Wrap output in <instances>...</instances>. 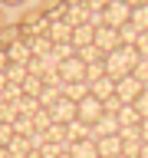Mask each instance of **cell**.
<instances>
[{
  "mask_svg": "<svg viewBox=\"0 0 148 158\" xmlns=\"http://www.w3.org/2000/svg\"><path fill=\"white\" fill-rule=\"evenodd\" d=\"M138 49L135 46H118V49H112L102 63H105V76H112V79H122V76H132L135 73V66H138Z\"/></svg>",
  "mask_w": 148,
  "mask_h": 158,
  "instance_id": "1",
  "label": "cell"
},
{
  "mask_svg": "<svg viewBox=\"0 0 148 158\" xmlns=\"http://www.w3.org/2000/svg\"><path fill=\"white\" fill-rule=\"evenodd\" d=\"M145 92V82L138 76H122L115 79V99L118 102H125V106H135V99Z\"/></svg>",
  "mask_w": 148,
  "mask_h": 158,
  "instance_id": "2",
  "label": "cell"
},
{
  "mask_svg": "<svg viewBox=\"0 0 148 158\" xmlns=\"http://www.w3.org/2000/svg\"><path fill=\"white\" fill-rule=\"evenodd\" d=\"M102 112H105V106H102V99H96L92 92H89L82 102H76V118L86 122V125H96L99 118H102Z\"/></svg>",
  "mask_w": 148,
  "mask_h": 158,
  "instance_id": "3",
  "label": "cell"
},
{
  "mask_svg": "<svg viewBox=\"0 0 148 158\" xmlns=\"http://www.w3.org/2000/svg\"><path fill=\"white\" fill-rule=\"evenodd\" d=\"M86 73H89V66L79 56H69L59 63V79L63 82H86Z\"/></svg>",
  "mask_w": 148,
  "mask_h": 158,
  "instance_id": "4",
  "label": "cell"
},
{
  "mask_svg": "<svg viewBox=\"0 0 148 158\" xmlns=\"http://www.w3.org/2000/svg\"><path fill=\"white\" fill-rule=\"evenodd\" d=\"M102 17H105V27H125L128 20H132V7H128L125 0H112L105 10H102Z\"/></svg>",
  "mask_w": 148,
  "mask_h": 158,
  "instance_id": "5",
  "label": "cell"
},
{
  "mask_svg": "<svg viewBox=\"0 0 148 158\" xmlns=\"http://www.w3.org/2000/svg\"><path fill=\"white\" fill-rule=\"evenodd\" d=\"M46 112H49V118H53L56 125H69V122L76 118V102L63 96V99H56V102H53Z\"/></svg>",
  "mask_w": 148,
  "mask_h": 158,
  "instance_id": "6",
  "label": "cell"
},
{
  "mask_svg": "<svg viewBox=\"0 0 148 158\" xmlns=\"http://www.w3.org/2000/svg\"><path fill=\"white\" fill-rule=\"evenodd\" d=\"M92 43L102 49V56H109L112 49L122 46V43H118V30H115V27H99V30H96V36H92Z\"/></svg>",
  "mask_w": 148,
  "mask_h": 158,
  "instance_id": "7",
  "label": "cell"
},
{
  "mask_svg": "<svg viewBox=\"0 0 148 158\" xmlns=\"http://www.w3.org/2000/svg\"><path fill=\"white\" fill-rule=\"evenodd\" d=\"M30 59H33V49H30L27 40H13L7 46V63H17V66H27Z\"/></svg>",
  "mask_w": 148,
  "mask_h": 158,
  "instance_id": "8",
  "label": "cell"
},
{
  "mask_svg": "<svg viewBox=\"0 0 148 158\" xmlns=\"http://www.w3.org/2000/svg\"><path fill=\"white\" fill-rule=\"evenodd\" d=\"M89 92H92L96 99H102V102H105V99L115 96V79H112V76H99V79H92V82H89Z\"/></svg>",
  "mask_w": 148,
  "mask_h": 158,
  "instance_id": "9",
  "label": "cell"
},
{
  "mask_svg": "<svg viewBox=\"0 0 148 158\" xmlns=\"http://www.w3.org/2000/svg\"><path fill=\"white\" fill-rule=\"evenodd\" d=\"M69 158H99V148L92 138H79V142H72V145L66 148Z\"/></svg>",
  "mask_w": 148,
  "mask_h": 158,
  "instance_id": "10",
  "label": "cell"
},
{
  "mask_svg": "<svg viewBox=\"0 0 148 158\" xmlns=\"http://www.w3.org/2000/svg\"><path fill=\"white\" fill-rule=\"evenodd\" d=\"M96 148H99V158H118L122 155V138L118 135H105V138L96 142Z\"/></svg>",
  "mask_w": 148,
  "mask_h": 158,
  "instance_id": "11",
  "label": "cell"
},
{
  "mask_svg": "<svg viewBox=\"0 0 148 158\" xmlns=\"http://www.w3.org/2000/svg\"><path fill=\"white\" fill-rule=\"evenodd\" d=\"M92 36H96V27L79 23V27H72V36H69V43H72L76 49H82V46H89V43H92Z\"/></svg>",
  "mask_w": 148,
  "mask_h": 158,
  "instance_id": "12",
  "label": "cell"
},
{
  "mask_svg": "<svg viewBox=\"0 0 148 158\" xmlns=\"http://www.w3.org/2000/svg\"><path fill=\"white\" fill-rule=\"evenodd\" d=\"M142 125V115H138L135 106H122L118 109V128H138Z\"/></svg>",
  "mask_w": 148,
  "mask_h": 158,
  "instance_id": "13",
  "label": "cell"
},
{
  "mask_svg": "<svg viewBox=\"0 0 148 158\" xmlns=\"http://www.w3.org/2000/svg\"><path fill=\"white\" fill-rule=\"evenodd\" d=\"M7 152H10V158H27L33 148H30V142H27V135H13L7 142Z\"/></svg>",
  "mask_w": 148,
  "mask_h": 158,
  "instance_id": "14",
  "label": "cell"
},
{
  "mask_svg": "<svg viewBox=\"0 0 148 158\" xmlns=\"http://www.w3.org/2000/svg\"><path fill=\"white\" fill-rule=\"evenodd\" d=\"M89 132H92V125H86V122L72 118V122L66 125V142L72 145V142H79V138H89Z\"/></svg>",
  "mask_w": 148,
  "mask_h": 158,
  "instance_id": "15",
  "label": "cell"
},
{
  "mask_svg": "<svg viewBox=\"0 0 148 158\" xmlns=\"http://www.w3.org/2000/svg\"><path fill=\"white\" fill-rule=\"evenodd\" d=\"M63 96L72 102H82L89 96V82H63Z\"/></svg>",
  "mask_w": 148,
  "mask_h": 158,
  "instance_id": "16",
  "label": "cell"
},
{
  "mask_svg": "<svg viewBox=\"0 0 148 158\" xmlns=\"http://www.w3.org/2000/svg\"><path fill=\"white\" fill-rule=\"evenodd\" d=\"M76 56L82 59V63H86V66H92V63H102V49L96 46V43H89V46H82V49H76Z\"/></svg>",
  "mask_w": 148,
  "mask_h": 158,
  "instance_id": "17",
  "label": "cell"
},
{
  "mask_svg": "<svg viewBox=\"0 0 148 158\" xmlns=\"http://www.w3.org/2000/svg\"><path fill=\"white\" fill-rule=\"evenodd\" d=\"M43 86H46V82H43V76H33V73H30L27 79H23V96H33V99H39V92H43Z\"/></svg>",
  "mask_w": 148,
  "mask_h": 158,
  "instance_id": "18",
  "label": "cell"
},
{
  "mask_svg": "<svg viewBox=\"0 0 148 158\" xmlns=\"http://www.w3.org/2000/svg\"><path fill=\"white\" fill-rule=\"evenodd\" d=\"M128 23H132L138 33H145V30H148V3H142V7H132V20H128Z\"/></svg>",
  "mask_w": 148,
  "mask_h": 158,
  "instance_id": "19",
  "label": "cell"
},
{
  "mask_svg": "<svg viewBox=\"0 0 148 158\" xmlns=\"http://www.w3.org/2000/svg\"><path fill=\"white\" fill-rule=\"evenodd\" d=\"M3 76H7V82H13V86H23V79L30 76L27 66H17V63H10L7 69H3Z\"/></svg>",
  "mask_w": 148,
  "mask_h": 158,
  "instance_id": "20",
  "label": "cell"
},
{
  "mask_svg": "<svg viewBox=\"0 0 148 158\" xmlns=\"http://www.w3.org/2000/svg\"><path fill=\"white\" fill-rule=\"evenodd\" d=\"M56 99H63V82H59V86H43V92H39V106L49 109Z\"/></svg>",
  "mask_w": 148,
  "mask_h": 158,
  "instance_id": "21",
  "label": "cell"
},
{
  "mask_svg": "<svg viewBox=\"0 0 148 158\" xmlns=\"http://www.w3.org/2000/svg\"><path fill=\"white\" fill-rule=\"evenodd\" d=\"M135 40H138V30L132 27V23L118 27V43H122V46H135Z\"/></svg>",
  "mask_w": 148,
  "mask_h": 158,
  "instance_id": "22",
  "label": "cell"
},
{
  "mask_svg": "<svg viewBox=\"0 0 148 158\" xmlns=\"http://www.w3.org/2000/svg\"><path fill=\"white\" fill-rule=\"evenodd\" d=\"M49 53H53V56H56L59 63H63V59L76 56V46H72V43H53V49H49Z\"/></svg>",
  "mask_w": 148,
  "mask_h": 158,
  "instance_id": "23",
  "label": "cell"
},
{
  "mask_svg": "<svg viewBox=\"0 0 148 158\" xmlns=\"http://www.w3.org/2000/svg\"><path fill=\"white\" fill-rule=\"evenodd\" d=\"M135 49H138V56H148V30H145V33H138Z\"/></svg>",
  "mask_w": 148,
  "mask_h": 158,
  "instance_id": "24",
  "label": "cell"
},
{
  "mask_svg": "<svg viewBox=\"0 0 148 158\" xmlns=\"http://www.w3.org/2000/svg\"><path fill=\"white\" fill-rule=\"evenodd\" d=\"M135 109H138V115L148 118V92H142V96L135 99Z\"/></svg>",
  "mask_w": 148,
  "mask_h": 158,
  "instance_id": "25",
  "label": "cell"
},
{
  "mask_svg": "<svg viewBox=\"0 0 148 158\" xmlns=\"http://www.w3.org/2000/svg\"><path fill=\"white\" fill-rule=\"evenodd\" d=\"M10 138H13V125L10 122H0V145H7Z\"/></svg>",
  "mask_w": 148,
  "mask_h": 158,
  "instance_id": "26",
  "label": "cell"
},
{
  "mask_svg": "<svg viewBox=\"0 0 148 158\" xmlns=\"http://www.w3.org/2000/svg\"><path fill=\"white\" fill-rule=\"evenodd\" d=\"M109 3H112V0H86V7H89V10H105Z\"/></svg>",
  "mask_w": 148,
  "mask_h": 158,
  "instance_id": "27",
  "label": "cell"
},
{
  "mask_svg": "<svg viewBox=\"0 0 148 158\" xmlns=\"http://www.w3.org/2000/svg\"><path fill=\"white\" fill-rule=\"evenodd\" d=\"M138 135H142V145H148V118H142V125H138Z\"/></svg>",
  "mask_w": 148,
  "mask_h": 158,
  "instance_id": "28",
  "label": "cell"
},
{
  "mask_svg": "<svg viewBox=\"0 0 148 158\" xmlns=\"http://www.w3.org/2000/svg\"><path fill=\"white\" fill-rule=\"evenodd\" d=\"M7 66H10V63H7V49H0V73H3Z\"/></svg>",
  "mask_w": 148,
  "mask_h": 158,
  "instance_id": "29",
  "label": "cell"
},
{
  "mask_svg": "<svg viewBox=\"0 0 148 158\" xmlns=\"http://www.w3.org/2000/svg\"><path fill=\"white\" fill-rule=\"evenodd\" d=\"M128 7H142V3H148V0H125Z\"/></svg>",
  "mask_w": 148,
  "mask_h": 158,
  "instance_id": "30",
  "label": "cell"
},
{
  "mask_svg": "<svg viewBox=\"0 0 148 158\" xmlns=\"http://www.w3.org/2000/svg\"><path fill=\"white\" fill-rule=\"evenodd\" d=\"M138 158H148V145H142V152H138Z\"/></svg>",
  "mask_w": 148,
  "mask_h": 158,
  "instance_id": "31",
  "label": "cell"
},
{
  "mask_svg": "<svg viewBox=\"0 0 148 158\" xmlns=\"http://www.w3.org/2000/svg\"><path fill=\"white\" fill-rule=\"evenodd\" d=\"M27 158H39V152H30V155H27Z\"/></svg>",
  "mask_w": 148,
  "mask_h": 158,
  "instance_id": "32",
  "label": "cell"
},
{
  "mask_svg": "<svg viewBox=\"0 0 148 158\" xmlns=\"http://www.w3.org/2000/svg\"><path fill=\"white\" fill-rule=\"evenodd\" d=\"M59 158H69V155H66V152H63V155H59Z\"/></svg>",
  "mask_w": 148,
  "mask_h": 158,
  "instance_id": "33",
  "label": "cell"
},
{
  "mask_svg": "<svg viewBox=\"0 0 148 158\" xmlns=\"http://www.w3.org/2000/svg\"><path fill=\"white\" fill-rule=\"evenodd\" d=\"M118 158H125V155H118Z\"/></svg>",
  "mask_w": 148,
  "mask_h": 158,
  "instance_id": "34",
  "label": "cell"
}]
</instances>
